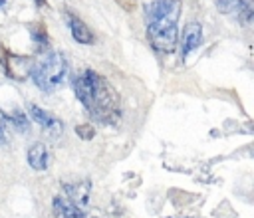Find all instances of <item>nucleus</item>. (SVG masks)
Listing matches in <instances>:
<instances>
[{"instance_id": "39448f33", "label": "nucleus", "mask_w": 254, "mask_h": 218, "mask_svg": "<svg viewBox=\"0 0 254 218\" xmlns=\"http://www.w3.org/2000/svg\"><path fill=\"white\" fill-rule=\"evenodd\" d=\"M28 113H30V117L40 125V129H44L50 137H60V135L64 133V123H62L58 117H54L52 113H48L46 109H42L40 105L30 103V105H28Z\"/></svg>"}, {"instance_id": "dca6fc26", "label": "nucleus", "mask_w": 254, "mask_h": 218, "mask_svg": "<svg viewBox=\"0 0 254 218\" xmlns=\"http://www.w3.org/2000/svg\"><path fill=\"white\" fill-rule=\"evenodd\" d=\"M2 2H4V0H0V6H2Z\"/></svg>"}, {"instance_id": "f257e3e1", "label": "nucleus", "mask_w": 254, "mask_h": 218, "mask_svg": "<svg viewBox=\"0 0 254 218\" xmlns=\"http://www.w3.org/2000/svg\"><path fill=\"white\" fill-rule=\"evenodd\" d=\"M71 85L75 97L93 121L115 125L121 119V97L107 77L95 69H83L73 77Z\"/></svg>"}, {"instance_id": "9d476101", "label": "nucleus", "mask_w": 254, "mask_h": 218, "mask_svg": "<svg viewBox=\"0 0 254 218\" xmlns=\"http://www.w3.org/2000/svg\"><path fill=\"white\" fill-rule=\"evenodd\" d=\"M32 38L36 40V42H40V48H46L48 46V34H46V28H44V24L40 22V24H36V26H32Z\"/></svg>"}, {"instance_id": "f03ea898", "label": "nucleus", "mask_w": 254, "mask_h": 218, "mask_svg": "<svg viewBox=\"0 0 254 218\" xmlns=\"http://www.w3.org/2000/svg\"><path fill=\"white\" fill-rule=\"evenodd\" d=\"M181 8V0H153L147 6V40L153 50L161 54H173L177 50Z\"/></svg>"}, {"instance_id": "1a4fd4ad", "label": "nucleus", "mask_w": 254, "mask_h": 218, "mask_svg": "<svg viewBox=\"0 0 254 218\" xmlns=\"http://www.w3.org/2000/svg\"><path fill=\"white\" fill-rule=\"evenodd\" d=\"M28 164L38 172L50 166V151L44 143H34L28 149Z\"/></svg>"}, {"instance_id": "2eb2a0df", "label": "nucleus", "mask_w": 254, "mask_h": 218, "mask_svg": "<svg viewBox=\"0 0 254 218\" xmlns=\"http://www.w3.org/2000/svg\"><path fill=\"white\" fill-rule=\"evenodd\" d=\"M38 6H48V0H34Z\"/></svg>"}, {"instance_id": "423d86ee", "label": "nucleus", "mask_w": 254, "mask_h": 218, "mask_svg": "<svg viewBox=\"0 0 254 218\" xmlns=\"http://www.w3.org/2000/svg\"><path fill=\"white\" fill-rule=\"evenodd\" d=\"M202 44V28L198 22H189L183 28V36H181V57L187 59L194 50H198V46Z\"/></svg>"}, {"instance_id": "6e6552de", "label": "nucleus", "mask_w": 254, "mask_h": 218, "mask_svg": "<svg viewBox=\"0 0 254 218\" xmlns=\"http://www.w3.org/2000/svg\"><path fill=\"white\" fill-rule=\"evenodd\" d=\"M52 206H54V216L56 218H87L83 208L79 204H75L69 196L65 194H60L52 200Z\"/></svg>"}, {"instance_id": "9b49d317", "label": "nucleus", "mask_w": 254, "mask_h": 218, "mask_svg": "<svg viewBox=\"0 0 254 218\" xmlns=\"http://www.w3.org/2000/svg\"><path fill=\"white\" fill-rule=\"evenodd\" d=\"M240 6V0H216V10L222 14H230Z\"/></svg>"}, {"instance_id": "20e7f679", "label": "nucleus", "mask_w": 254, "mask_h": 218, "mask_svg": "<svg viewBox=\"0 0 254 218\" xmlns=\"http://www.w3.org/2000/svg\"><path fill=\"white\" fill-rule=\"evenodd\" d=\"M0 63H2V69L4 73L14 79V81H24L30 71H32V63L34 59L32 57H26V55H18V54H12L8 50H4L0 46Z\"/></svg>"}, {"instance_id": "4468645a", "label": "nucleus", "mask_w": 254, "mask_h": 218, "mask_svg": "<svg viewBox=\"0 0 254 218\" xmlns=\"http://www.w3.org/2000/svg\"><path fill=\"white\" fill-rule=\"evenodd\" d=\"M117 2H119V4L123 6V8H127V10H131V8H133V2H135V0H117Z\"/></svg>"}, {"instance_id": "f8f14e48", "label": "nucleus", "mask_w": 254, "mask_h": 218, "mask_svg": "<svg viewBox=\"0 0 254 218\" xmlns=\"http://www.w3.org/2000/svg\"><path fill=\"white\" fill-rule=\"evenodd\" d=\"M75 131H77V135H79L81 139H91V137H93V133H95L89 125H79Z\"/></svg>"}, {"instance_id": "7ed1b4c3", "label": "nucleus", "mask_w": 254, "mask_h": 218, "mask_svg": "<svg viewBox=\"0 0 254 218\" xmlns=\"http://www.w3.org/2000/svg\"><path fill=\"white\" fill-rule=\"evenodd\" d=\"M67 59L62 52H44L34 63H32V71L30 77L34 79L36 87H40L42 91H58L67 77Z\"/></svg>"}, {"instance_id": "ddd939ff", "label": "nucleus", "mask_w": 254, "mask_h": 218, "mask_svg": "<svg viewBox=\"0 0 254 218\" xmlns=\"http://www.w3.org/2000/svg\"><path fill=\"white\" fill-rule=\"evenodd\" d=\"M6 143V117L0 113V145Z\"/></svg>"}, {"instance_id": "0eeeda50", "label": "nucleus", "mask_w": 254, "mask_h": 218, "mask_svg": "<svg viewBox=\"0 0 254 218\" xmlns=\"http://www.w3.org/2000/svg\"><path fill=\"white\" fill-rule=\"evenodd\" d=\"M64 18H65V24H67V28H69V32H71L75 42H79V44H93L95 42L93 32L87 28V24L77 14H73L69 10H64Z\"/></svg>"}]
</instances>
